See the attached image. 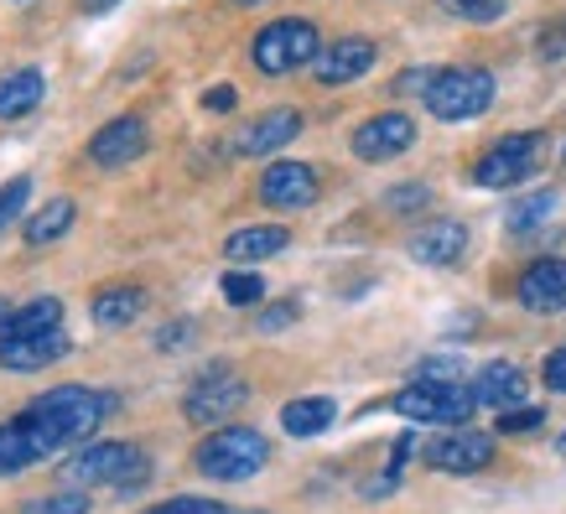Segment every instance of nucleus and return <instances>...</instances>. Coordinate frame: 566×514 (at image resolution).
Segmentation results:
<instances>
[{
	"instance_id": "2",
	"label": "nucleus",
	"mask_w": 566,
	"mask_h": 514,
	"mask_svg": "<svg viewBox=\"0 0 566 514\" xmlns=\"http://www.w3.org/2000/svg\"><path fill=\"white\" fill-rule=\"evenodd\" d=\"M265 463H271V442L255 427H219L208 431V442L198 447V473H208L219 483L255 479Z\"/></svg>"
},
{
	"instance_id": "24",
	"label": "nucleus",
	"mask_w": 566,
	"mask_h": 514,
	"mask_svg": "<svg viewBox=\"0 0 566 514\" xmlns=\"http://www.w3.org/2000/svg\"><path fill=\"white\" fill-rule=\"evenodd\" d=\"M140 312H146V292H140V286H109V292L94 296V317H99L104 327L136 323Z\"/></svg>"
},
{
	"instance_id": "37",
	"label": "nucleus",
	"mask_w": 566,
	"mask_h": 514,
	"mask_svg": "<svg viewBox=\"0 0 566 514\" xmlns=\"http://www.w3.org/2000/svg\"><path fill=\"white\" fill-rule=\"evenodd\" d=\"M546 390H566V348H556V354H546Z\"/></svg>"
},
{
	"instance_id": "25",
	"label": "nucleus",
	"mask_w": 566,
	"mask_h": 514,
	"mask_svg": "<svg viewBox=\"0 0 566 514\" xmlns=\"http://www.w3.org/2000/svg\"><path fill=\"white\" fill-rule=\"evenodd\" d=\"M69 229H73V198H48V208L27 219V244H32V250H42V244L63 240Z\"/></svg>"
},
{
	"instance_id": "10",
	"label": "nucleus",
	"mask_w": 566,
	"mask_h": 514,
	"mask_svg": "<svg viewBox=\"0 0 566 514\" xmlns=\"http://www.w3.org/2000/svg\"><path fill=\"white\" fill-rule=\"evenodd\" d=\"M411 140H416L411 115L406 109H385V115H375V120H364L354 130V156L359 161H390V156L411 151Z\"/></svg>"
},
{
	"instance_id": "35",
	"label": "nucleus",
	"mask_w": 566,
	"mask_h": 514,
	"mask_svg": "<svg viewBox=\"0 0 566 514\" xmlns=\"http://www.w3.org/2000/svg\"><path fill=\"white\" fill-rule=\"evenodd\" d=\"M416 379H421V385H463V379H458V364H452V359H427L421 369H416Z\"/></svg>"
},
{
	"instance_id": "36",
	"label": "nucleus",
	"mask_w": 566,
	"mask_h": 514,
	"mask_svg": "<svg viewBox=\"0 0 566 514\" xmlns=\"http://www.w3.org/2000/svg\"><path fill=\"white\" fill-rule=\"evenodd\" d=\"M234 104H240V94H234L229 84H213V88L203 94V109H208V115H229Z\"/></svg>"
},
{
	"instance_id": "8",
	"label": "nucleus",
	"mask_w": 566,
	"mask_h": 514,
	"mask_svg": "<svg viewBox=\"0 0 566 514\" xmlns=\"http://www.w3.org/2000/svg\"><path fill=\"white\" fill-rule=\"evenodd\" d=\"M244 400H250V385H244L240 375H229V369H208L198 385L188 390V421L192 427H219V421H229V416L240 411Z\"/></svg>"
},
{
	"instance_id": "7",
	"label": "nucleus",
	"mask_w": 566,
	"mask_h": 514,
	"mask_svg": "<svg viewBox=\"0 0 566 514\" xmlns=\"http://www.w3.org/2000/svg\"><path fill=\"white\" fill-rule=\"evenodd\" d=\"M541 151H546V136H535V130H520V136L494 140V146L479 156L473 182H479V188H515V182H525V177L535 171Z\"/></svg>"
},
{
	"instance_id": "19",
	"label": "nucleus",
	"mask_w": 566,
	"mask_h": 514,
	"mask_svg": "<svg viewBox=\"0 0 566 514\" xmlns=\"http://www.w3.org/2000/svg\"><path fill=\"white\" fill-rule=\"evenodd\" d=\"M48 94V78L42 69H11L0 73V120H27Z\"/></svg>"
},
{
	"instance_id": "17",
	"label": "nucleus",
	"mask_w": 566,
	"mask_h": 514,
	"mask_svg": "<svg viewBox=\"0 0 566 514\" xmlns=\"http://www.w3.org/2000/svg\"><path fill=\"white\" fill-rule=\"evenodd\" d=\"M473 400H479V406H494L499 416L520 411V400H525V369L510 359L483 364L479 375H473Z\"/></svg>"
},
{
	"instance_id": "38",
	"label": "nucleus",
	"mask_w": 566,
	"mask_h": 514,
	"mask_svg": "<svg viewBox=\"0 0 566 514\" xmlns=\"http://www.w3.org/2000/svg\"><path fill=\"white\" fill-rule=\"evenodd\" d=\"M115 0H84V11H109Z\"/></svg>"
},
{
	"instance_id": "39",
	"label": "nucleus",
	"mask_w": 566,
	"mask_h": 514,
	"mask_svg": "<svg viewBox=\"0 0 566 514\" xmlns=\"http://www.w3.org/2000/svg\"><path fill=\"white\" fill-rule=\"evenodd\" d=\"M6 317H11V307H6V296H0V327H6Z\"/></svg>"
},
{
	"instance_id": "23",
	"label": "nucleus",
	"mask_w": 566,
	"mask_h": 514,
	"mask_svg": "<svg viewBox=\"0 0 566 514\" xmlns=\"http://www.w3.org/2000/svg\"><path fill=\"white\" fill-rule=\"evenodd\" d=\"M42 458H48V452L36 447V437L21 427V421H6V427H0V479H6V473H21V468H32V463H42Z\"/></svg>"
},
{
	"instance_id": "9",
	"label": "nucleus",
	"mask_w": 566,
	"mask_h": 514,
	"mask_svg": "<svg viewBox=\"0 0 566 514\" xmlns=\"http://www.w3.org/2000/svg\"><path fill=\"white\" fill-rule=\"evenodd\" d=\"M427 468L437 473H479V468L494 463V437L489 431H473V427H452L447 437L427 442Z\"/></svg>"
},
{
	"instance_id": "32",
	"label": "nucleus",
	"mask_w": 566,
	"mask_h": 514,
	"mask_svg": "<svg viewBox=\"0 0 566 514\" xmlns=\"http://www.w3.org/2000/svg\"><path fill=\"white\" fill-rule=\"evenodd\" d=\"M146 514H223L219 499H192V494H177V499H161V504H151Z\"/></svg>"
},
{
	"instance_id": "26",
	"label": "nucleus",
	"mask_w": 566,
	"mask_h": 514,
	"mask_svg": "<svg viewBox=\"0 0 566 514\" xmlns=\"http://www.w3.org/2000/svg\"><path fill=\"white\" fill-rule=\"evenodd\" d=\"M551 213H556V192H531V198H515V208H510V229H515V234H531L535 223L541 219H551Z\"/></svg>"
},
{
	"instance_id": "1",
	"label": "nucleus",
	"mask_w": 566,
	"mask_h": 514,
	"mask_svg": "<svg viewBox=\"0 0 566 514\" xmlns=\"http://www.w3.org/2000/svg\"><path fill=\"white\" fill-rule=\"evenodd\" d=\"M109 411H115V395H109V390H88V385H57V390L36 395V400L17 416V421L32 431L42 452H57V447L88 442Z\"/></svg>"
},
{
	"instance_id": "28",
	"label": "nucleus",
	"mask_w": 566,
	"mask_h": 514,
	"mask_svg": "<svg viewBox=\"0 0 566 514\" xmlns=\"http://www.w3.org/2000/svg\"><path fill=\"white\" fill-rule=\"evenodd\" d=\"M21 514H88V494L84 489H63V494H48V499H27Z\"/></svg>"
},
{
	"instance_id": "14",
	"label": "nucleus",
	"mask_w": 566,
	"mask_h": 514,
	"mask_svg": "<svg viewBox=\"0 0 566 514\" xmlns=\"http://www.w3.org/2000/svg\"><path fill=\"white\" fill-rule=\"evenodd\" d=\"M302 136V115L296 109H265L255 125H244L240 136H234V156H265V151H281V146H292Z\"/></svg>"
},
{
	"instance_id": "3",
	"label": "nucleus",
	"mask_w": 566,
	"mask_h": 514,
	"mask_svg": "<svg viewBox=\"0 0 566 514\" xmlns=\"http://www.w3.org/2000/svg\"><path fill=\"white\" fill-rule=\"evenodd\" d=\"M250 57H255V69L271 73V78L307 69V63H317V27H312L307 17L271 21V27H260V36L250 42Z\"/></svg>"
},
{
	"instance_id": "16",
	"label": "nucleus",
	"mask_w": 566,
	"mask_h": 514,
	"mask_svg": "<svg viewBox=\"0 0 566 514\" xmlns=\"http://www.w3.org/2000/svg\"><path fill=\"white\" fill-rule=\"evenodd\" d=\"M520 307L531 312H566V260L546 255L520 275Z\"/></svg>"
},
{
	"instance_id": "41",
	"label": "nucleus",
	"mask_w": 566,
	"mask_h": 514,
	"mask_svg": "<svg viewBox=\"0 0 566 514\" xmlns=\"http://www.w3.org/2000/svg\"><path fill=\"white\" fill-rule=\"evenodd\" d=\"M556 447H562V458H566V431H562V442H556Z\"/></svg>"
},
{
	"instance_id": "15",
	"label": "nucleus",
	"mask_w": 566,
	"mask_h": 514,
	"mask_svg": "<svg viewBox=\"0 0 566 514\" xmlns=\"http://www.w3.org/2000/svg\"><path fill=\"white\" fill-rule=\"evenodd\" d=\"M375 69V42L369 36H338L327 52H317V84H354Z\"/></svg>"
},
{
	"instance_id": "33",
	"label": "nucleus",
	"mask_w": 566,
	"mask_h": 514,
	"mask_svg": "<svg viewBox=\"0 0 566 514\" xmlns=\"http://www.w3.org/2000/svg\"><path fill=\"white\" fill-rule=\"evenodd\" d=\"M535 427H546V411H541V406H520V411L499 416V431H504V437H515V431H535Z\"/></svg>"
},
{
	"instance_id": "6",
	"label": "nucleus",
	"mask_w": 566,
	"mask_h": 514,
	"mask_svg": "<svg viewBox=\"0 0 566 514\" xmlns=\"http://www.w3.org/2000/svg\"><path fill=\"white\" fill-rule=\"evenodd\" d=\"M473 385H421L411 379L400 395H390V411H400L406 421H427V427H468L473 416Z\"/></svg>"
},
{
	"instance_id": "12",
	"label": "nucleus",
	"mask_w": 566,
	"mask_h": 514,
	"mask_svg": "<svg viewBox=\"0 0 566 514\" xmlns=\"http://www.w3.org/2000/svg\"><path fill=\"white\" fill-rule=\"evenodd\" d=\"M140 151H146V120H136V115H120L88 136V161H99V167H125Z\"/></svg>"
},
{
	"instance_id": "13",
	"label": "nucleus",
	"mask_w": 566,
	"mask_h": 514,
	"mask_svg": "<svg viewBox=\"0 0 566 514\" xmlns=\"http://www.w3.org/2000/svg\"><path fill=\"white\" fill-rule=\"evenodd\" d=\"M69 354V333L52 327V333H32V338H0V369L11 375H32V369H48Z\"/></svg>"
},
{
	"instance_id": "27",
	"label": "nucleus",
	"mask_w": 566,
	"mask_h": 514,
	"mask_svg": "<svg viewBox=\"0 0 566 514\" xmlns=\"http://www.w3.org/2000/svg\"><path fill=\"white\" fill-rule=\"evenodd\" d=\"M260 296H265V275H255V271L223 275V302H229V307H255Z\"/></svg>"
},
{
	"instance_id": "30",
	"label": "nucleus",
	"mask_w": 566,
	"mask_h": 514,
	"mask_svg": "<svg viewBox=\"0 0 566 514\" xmlns=\"http://www.w3.org/2000/svg\"><path fill=\"white\" fill-rule=\"evenodd\" d=\"M27 198H32V177H11V182L0 188V229L21 219V208H27Z\"/></svg>"
},
{
	"instance_id": "31",
	"label": "nucleus",
	"mask_w": 566,
	"mask_h": 514,
	"mask_svg": "<svg viewBox=\"0 0 566 514\" xmlns=\"http://www.w3.org/2000/svg\"><path fill=\"white\" fill-rule=\"evenodd\" d=\"M442 11L463 21H499L504 17V0H442Z\"/></svg>"
},
{
	"instance_id": "11",
	"label": "nucleus",
	"mask_w": 566,
	"mask_h": 514,
	"mask_svg": "<svg viewBox=\"0 0 566 514\" xmlns=\"http://www.w3.org/2000/svg\"><path fill=\"white\" fill-rule=\"evenodd\" d=\"M317 198V171L307 161H275L265 167L260 177V203L281 208V213H292V208H307Z\"/></svg>"
},
{
	"instance_id": "18",
	"label": "nucleus",
	"mask_w": 566,
	"mask_h": 514,
	"mask_svg": "<svg viewBox=\"0 0 566 514\" xmlns=\"http://www.w3.org/2000/svg\"><path fill=\"white\" fill-rule=\"evenodd\" d=\"M463 250H468V229L458 219L421 223L411 234V260H421V265H452V260H463Z\"/></svg>"
},
{
	"instance_id": "22",
	"label": "nucleus",
	"mask_w": 566,
	"mask_h": 514,
	"mask_svg": "<svg viewBox=\"0 0 566 514\" xmlns=\"http://www.w3.org/2000/svg\"><path fill=\"white\" fill-rule=\"evenodd\" d=\"M338 421V406L327 400V395H302V400H292L286 411H281V427L292 431V437H317V431H327Z\"/></svg>"
},
{
	"instance_id": "40",
	"label": "nucleus",
	"mask_w": 566,
	"mask_h": 514,
	"mask_svg": "<svg viewBox=\"0 0 566 514\" xmlns=\"http://www.w3.org/2000/svg\"><path fill=\"white\" fill-rule=\"evenodd\" d=\"M234 6H265V0H234Z\"/></svg>"
},
{
	"instance_id": "20",
	"label": "nucleus",
	"mask_w": 566,
	"mask_h": 514,
	"mask_svg": "<svg viewBox=\"0 0 566 514\" xmlns=\"http://www.w3.org/2000/svg\"><path fill=\"white\" fill-rule=\"evenodd\" d=\"M292 244V234L281 229V223H250V229H234L229 240H223V255L229 260H271V255H281Z\"/></svg>"
},
{
	"instance_id": "21",
	"label": "nucleus",
	"mask_w": 566,
	"mask_h": 514,
	"mask_svg": "<svg viewBox=\"0 0 566 514\" xmlns=\"http://www.w3.org/2000/svg\"><path fill=\"white\" fill-rule=\"evenodd\" d=\"M52 327H63V302L57 296H36L27 307H17L0 327V338H32V333H52Z\"/></svg>"
},
{
	"instance_id": "29",
	"label": "nucleus",
	"mask_w": 566,
	"mask_h": 514,
	"mask_svg": "<svg viewBox=\"0 0 566 514\" xmlns=\"http://www.w3.org/2000/svg\"><path fill=\"white\" fill-rule=\"evenodd\" d=\"M385 208L390 213H421V208H431V188L427 182H400V188H390Z\"/></svg>"
},
{
	"instance_id": "42",
	"label": "nucleus",
	"mask_w": 566,
	"mask_h": 514,
	"mask_svg": "<svg viewBox=\"0 0 566 514\" xmlns=\"http://www.w3.org/2000/svg\"><path fill=\"white\" fill-rule=\"evenodd\" d=\"M562 161H566V146H562Z\"/></svg>"
},
{
	"instance_id": "4",
	"label": "nucleus",
	"mask_w": 566,
	"mask_h": 514,
	"mask_svg": "<svg viewBox=\"0 0 566 514\" xmlns=\"http://www.w3.org/2000/svg\"><path fill=\"white\" fill-rule=\"evenodd\" d=\"M146 452L136 442H88L63 463V483L84 489V483H136L146 479Z\"/></svg>"
},
{
	"instance_id": "34",
	"label": "nucleus",
	"mask_w": 566,
	"mask_h": 514,
	"mask_svg": "<svg viewBox=\"0 0 566 514\" xmlns=\"http://www.w3.org/2000/svg\"><path fill=\"white\" fill-rule=\"evenodd\" d=\"M296 323V302H271V307L255 317L260 333H281V327H292Z\"/></svg>"
},
{
	"instance_id": "5",
	"label": "nucleus",
	"mask_w": 566,
	"mask_h": 514,
	"mask_svg": "<svg viewBox=\"0 0 566 514\" xmlns=\"http://www.w3.org/2000/svg\"><path fill=\"white\" fill-rule=\"evenodd\" d=\"M494 104V73L489 69H442L427 88V109L437 120H479Z\"/></svg>"
}]
</instances>
